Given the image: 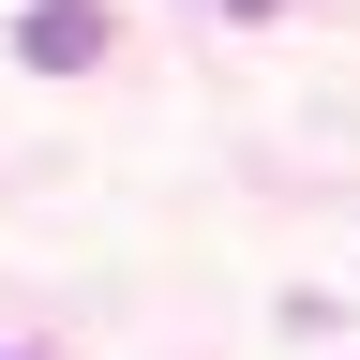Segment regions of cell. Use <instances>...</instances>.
<instances>
[{
  "label": "cell",
  "mask_w": 360,
  "mask_h": 360,
  "mask_svg": "<svg viewBox=\"0 0 360 360\" xmlns=\"http://www.w3.org/2000/svg\"><path fill=\"white\" fill-rule=\"evenodd\" d=\"M15 60L30 75H90V60H105V0H30V15H15Z\"/></svg>",
  "instance_id": "1"
},
{
  "label": "cell",
  "mask_w": 360,
  "mask_h": 360,
  "mask_svg": "<svg viewBox=\"0 0 360 360\" xmlns=\"http://www.w3.org/2000/svg\"><path fill=\"white\" fill-rule=\"evenodd\" d=\"M210 15H285V0H210Z\"/></svg>",
  "instance_id": "2"
},
{
  "label": "cell",
  "mask_w": 360,
  "mask_h": 360,
  "mask_svg": "<svg viewBox=\"0 0 360 360\" xmlns=\"http://www.w3.org/2000/svg\"><path fill=\"white\" fill-rule=\"evenodd\" d=\"M0 360H15V345H0Z\"/></svg>",
  "instance_id": "3"
}]
</instances>
